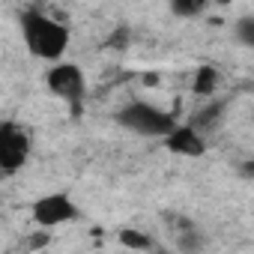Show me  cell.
<instances>
[{
  "mask_svg": "<svg viewBox=\"0 0 254 254\" xmlns=\"http://www.w3.org/2000/svg\"><path fill=\"white\" fill-rule=\"evenodd\" d=\"M120 245L123 248H132V251H150V248H156L153 239L147 233H138V230H120Z\"/></svg>",
  "mask_w": 254,
  "mask_h": 254,
  "instance_id": "30bf717a",
  "label": "cell"
},
{
  "mask_svg": "<svg viewBox=\"0 0 254 254\" xmlns=\"http://www.w3.org/2000/svg\"><path fill=\"white\" fill-rule=\"evenodd\" d=\"M218 84H221V72H218L215 66H209V63L197 66V72H194V78H191V90H194L197 96H215Z\"/></svg>",
  "mask_w": 254,
  "mask_h": 254,
  "instance_id": "52a82bcc",
  "label": "cell"
},
{
  "mask_svg": "<svg viewBox=\"0 0 254 254\" xmlns=\"http://www.w3.org/2000/svg\"><path fill=\"white\" fill-rule=\"evenodd\" d=\"M233 33H236V42H239V45L254 48V15H242V18L233 24Z\"/></svg>",
  "mask_w": 254,
  "mask_h": 254,
  "instance_id": "8fae6325",
  "label": "cell"
},
{
  "mask_svg": "<svg viewBox=\"0 0 254 254\" xmlns=\"http://www.w3.org/2000/svg\"><path fill=\"white\" fill-rule=\"evenodd\" d=\"M117 123L123 126V129H129L132 135H141V138H165L177 120L174 114L150 105V102H129L123 105L120 114H117Z\"/></svg>",
  "mask_w": 254,
  "mask_h": 254,
  "instance_id": "7a4b0ae2",
  "label": "cell"
},
{
  "mask_svg": "<svg viewBox=\"0 0 254 254\" xmlns=\"http://www.w3.org/2000/svg\"><path fill=\"white\" fill-rule=\"evenodd\" d=\"M21 36H24L27 51L39 60H48V63L63 60V54L69 48V39H72L66 24H60L57 18L45 15V12H36V9H27L21 15Z\"/></svg>",
  "mask_w": 254,
  "mask_h": 254,
  "instance_id": "6da1fadb",
  "label": "cell"
},
{
  "mask_svg": "<svg viewBox=\"0 0 254 254\" xmlns=\"http://www.w3.org/2000/svg\"><path fill=\"white\" fill-rule=\"evenodd\" d=\"M78 218V206L72 200V194L66 191H51V194H42L36 203H33V221L39 227H60V224H69Z\"/></svg>",
  "mask_w": 254,
  "mask_h": 254,
  "instance_id": "5b68a950",
  "label": "cell"
},
{
  "mask_svg": "<svg viewBox=\"0 0 254 254\" xmlns=\"http://www.w3.org/2000/svg\"><path fill=\"white\" fill-rule=\"evenodd\" d=\"M108 45H111V48H126V45H129V27H117V30L111 33Z\"/></svg>",
  "mask_w": 254,
  "mask_h": 254,
  "instance_id": "4fadbf2b",
  "label": "cell"
},
{
  "mask_svg": "<svg viewBox=\"0 0 254 254\" xmlns=\"http://www.w3.org/2000/svg\"><path fill=\"white\" fill-rule=\"evenodd\" d=\"M239 171H242V174H245V177H254V165H242V168H239Z\"/></svg>",
  "mask_w": 254,
  "mask_h": 254,
  "instance_id": "5bb4252c",
  "label": "cell"
},
{
  "mask_svg": "<svg viewBox=\"0 0 254 254\" xmlns=\"http://www.w3.org/2000/svg\"><path fill=\"white\" fill-rule=\"evenodd\" d=\"M165 147L174 156H186V159H200L206 153V141L203 132L194 123H177L174 129L165 135Z\"/></svg>",
  "mask_w": 254,
  "mask_h": 254,
  "instance_id": "8992f818",
  "label": "cell"
},
{
  "mask_svg": "<svg viewBox=\"0 0 254 254\" xmlns=\"http://www.w3.org/2000/svg\"><path fill=\"white\" fill-rule=\"evenodd\" d=\"M45 84H48V90H51L57 99H63V102L72 105V108H81V102H84V96H87V78H84L81 66H75V63H60V60H57V63L48 69Z\"/></svg>",
  "mask_w": 254,
  "mask_h": 254,
  "instance_id": "277c9868",
  "label": "cell"
},
{
  "mask_svg": "<svg viewBox=\"0 0 254 254\" xmlns=\"http://www.w3.org/2000/svg\"><path fill=\"white\" fill-rule=\"evenodd\" d=\"M224 117V102H209L206 108H200V114H194V126L200 132H209L212 126H218Z\"/></svg>",
  "mask_w": 254,
  "mask_h": 254,
  "instance_id": "ba28073f",
  "label": "cell"
},
{
  "mask_svg": "<svg viewBox=\"0 0 254 254\" xmlns=\"http://www.w3.org/2000/svg\"><path fill=\"white\" fill-rule=\"evenodd\" d=\"M209 6V0H171V12L177 18H194Z\"/></svg>",
  "mask_w": 254,
  "mask_h": 254,
  "instance_id": "9c48e42d",
  "label": "cell"
},
{
  "mask_svg": "<svg viewBox=\"0 0 254 254\" xmlns=\"http://www.w3.org/2000/svg\"><path fill=\"white\" fill-rule=\"evenodd\" d=\"M30 159V132L21 123H0V171L3 177L18 174Z\"/></svg>",
  "mask_w": 254,
  "mask_h": 254,
  "instance_id": "3957f363",
  "label": "cell"
},
{
  "mask_svg": "<svg viewBox=\"0 0 254 254\" xmlns=\"http://www.w3.org/2000/svg\"><path fill=\"white\" fill-rule=\"evenodd\" d=\"M183 233V239H180V248L183 251H197V248H203V239L197 236V230L191 227V230H180Z\"/></svg>",
  "mask_w": 254,
  "mask_h": 254,
  "instance_id": "7c38bea8",
  "label": "cell"
}]
</instances>
